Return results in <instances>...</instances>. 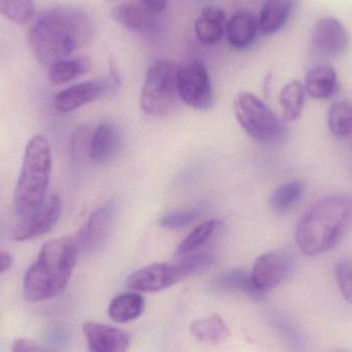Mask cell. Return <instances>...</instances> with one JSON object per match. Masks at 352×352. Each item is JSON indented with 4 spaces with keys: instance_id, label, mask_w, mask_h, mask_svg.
I'll list each match as a JSON object with an SVG mask.
<instances>
[{
    "instance_id": "1",
    "label": "cell",
    "mask_w": 352,
    "mask_h": 352,
    "mask_svg": "<svg viewBox=\"0 0 352 352\" xmlns=\"http://www.w3.org/2000/svg\"><path fill=\"white\" fill-rule=\"evenodd\" d=\"M94 33V22L86 10L61 6L39 16L29 29L27 41L37 61L51 66L88 45Z\"/></svg>"
},
{
    "instance_id": "4",
    "label": "cell",
    "mask_w": 352,
    "mask_h": 352,
    "mask_svg": "<svg viewBox=\"0 0 352 352\" xmlns=\"http://www.w3.org/2000/svg\"><path fill=\"white\" fill-rule=\"evenodd\" d=\"M51 173L52 152L49 141L45 136L36 134L27 143L14 188V211L21 218L28 216L43 204Z\"/></svg>"
},
{
    "instance_id": "8",
    "label": "cell",
    "mask_w": 352,
    "mask_h": 352,
    "mask_svg": "<svg viewBox=\"0 0 352 352\" xmlns=\"http://www.w3.org/2000/svg\"><path fill=\"white\" fill-rule=\"evenodd\" d=\"M61 214L62 200L58 194H53L34 212L23 217L12 233V239L26 242L47 235L57 225Z\"/></svg>"
},
{
    "instance_id": "16",
    "label": "cell",
    "mask_w": 352,
    "mask_h": 352,
    "mask_svg": "<svg viewBox=\"0 0 352 352\" xmlns=\"http://www.w3.org/2000/svg\"><path fill=\"white\" fill-rule=\"evenodd\" d=\"M258 21L252 12L241 10L236 12L226 25V34L230 45L236 49L250 47L258 33Z\"/></svg>"
},
{
    "instance_id": "9",
    "label": "cell",
    "mask_w": 352,
    "mask_h": 352,
    "mask_svg": "<svg viewBox=\"0 0 352 352\" xmlns=\"http://www.w3.org/2000/svg\"><path fill=\"white\" fill-rule=\"evenodd\" d=\"M117 206L109 202L99 207L87 219L76 236L78 250L84 253H92L98 250L109 239L115 225Z\"/></svg>"
},
{
    "instance_id": "22",
    "label": "cell",
    "mask_w": 352,
    "mask_h": 352,
    "mask_svg": "<svg viewBox=\"0 0 352 352\" xmlns=\"http://www.w3.org/2000/svg\"><path fill=\"white\" fill-rule=\"evenodd\" d=\"M91 68L92 62L89 57L60 60L50 66L49 80L55 85L67 84L88 74Z\"/></svg>"
},
{
    "instance_id": "20",
    "label": "cell",
    "mask_w": 352,
    "mask_h": 352,
    "mask_svg": "<svg viewBox=\"0 0 352 352\" xmlns=\"http://www.w3.org/2000/svg\"><path fill=\"white\" fill-rule=\"evenodd\" d=\"M293 8L294 0H266L258 17V28L266 34L276 33L287 24Z\"/></svg>"
},
{
    "instance_id": "29",
    "label": "cell",
    "mask_w": 352,
    "mask_h": 352,
    "mask_svg": "<svg viewBox=\"0 0 352 352\" xmlns=\"http://www.w3.org/2000/svg\"><path fill=\"white\" fill-rule=\"evenodd\" d=\"M111 17L118 24L131 31H138L144 26V14L140 8L131 4H121L111 10Z\"/></svg>"
},
{
    "instance_id": "12",
    "label": "cell",
    "mask_w": 352,
    "mask_h": 352,
    "mask_svg": "<svg viewBox=\"0 0 352 352\" xmlns=\"http://www.w3.org/2000/svg\"><path fill=\"white\" fill-rule=\"evenodd\" d=\"M180 280L175 265L153 264L132 273L126 281L128 289L138 293H158Z\"/></svg>"
},
{
    "instance_id": "18",
    "label": "cell",
    "mask_w": 352,
    "mask_h": 352,
    "mask_svg": "<svg viewBox=\"0 0 352 352\" xmlns=\"http://www.w3.org/2000/svg\"><path fill=\"white\" fill-rule=\"evenodd\" d=\"M227 14L221 8L206 6L195 23L197 39L205 45H214L221 39L225 30Z\"/></svg>"
},
{
    "instance_id": "11",
    "label": "cell",
    "mask_w": 352,
    "mask_h": 352,
    "mask_svg": "<svg viewBox=\"0 0 352 352\" xmlns=\"http://www.w3.org/2000/svg\"><path fill=\"white\" fill-rule=\"evenodd\" d=\"M289 267V258L281 252H268L258 256L250 273L254 289L264 295L278 287L287 278Z\"/></svg>"
},
{
    "instance_id": "3",
    "label": "cell",
    "mask_w": 352,
    "mask_h": 352,
    "mask_svg": "<svg viewBox=\"0 0 352 352\" xmlns=\"http://www.w3.org/2000/svg\"><path fill=\"white\" fill-rule=\"evenodd\" d=\"M76 240L62 237L43 244L23 280V293L29 303H38L61 293L78 264Z\"/></svg>"
},
{
    "instance_id": "7",
    "label": "cell",
    "mask_w": 352,
    "mask_h": 352,
    "mask_svg": "<svg viewBox=\"0 0 352 352\" xmlns=\"http://www.w3.org/2000/svg\"><path fill=\"white\" fill-rule=\"evenodd\" d=\"M177 89L180 101L194 109L206 111L214 103L210 78L206 68L200 61H192L179 66Z\"/></svg>"
},
{
    "instance_id": "23",
    "label": "cell",
    "mask_w": 352,
    "mask_h": 352,
    "mask_svg": "<svg viewBox=\"0 0 352 352\" xmlns=\"http://www.w3.org/2000/svg\"><path fill=\"white\" fill-rule=\"evenodd\" d=\"M305 86L300 81H291L281 89L279 103L287 121L294 122L301 117L305 105Z\"/></svg>"
},
{
    "instance_id": "21",
    "label": "cell",
    "mask_w": 352,
    "mask_h": 352,
    "mask_svg": "<svg viewBox=\"0 0 352 352\" xmlns=\"http://www.w3.org/2000/svg\"><path fill=\"white\" fill-rule=\"evenodd\" d=\"M144 299L138 291L123 293L113 298L109 306V315L118 324H127L142 316Z\"/></svg>"
},
{
    "instance_id": "28",
    "label": "cell",
    "mask_w": 352,
    "mask_h": 352,
    "mask_svg": "<svg viewBox=\"0 0 352 352\" xmlns=\"http://www.w3.org/2000/svg\"><path fill=\"white\" fill-rule=\"evenodd\" d=\"M34 12L32 0H0V14L14 24H26Z\"/></svg>"
},
{
    "instance_id": "32",
    "label": "cell",
    "mask_w": 352,
    "mask_h": 352,
    "mask_svg": "<svg viewBox=\"0 0 352 352\" xmlns=\"http://www.w3.org/2000/svg\"><path fill=\"white\" fill-rule=\"evenodd\" d=\"M92 134V130L88 126H80L72 132V140H70V152L74 158H82L86 155L89 156Z\"/></svg>"
},
{
    "instance_id": "27",
    "label": "cell",
    "mask_w": 352,
    "mask_h": 352,
    "mask_svg": "<svg viewBox=\"0 0 352 352\" xmlns=\"http://www.w3.org/2000/svg\"><path fill=\"white\" fill-rule=\"evenodd\" d=\"M328 125L333 136L346 138L352 134V105L347 101H337L331 107Z\"/></svg>"
},
{
    "instance_id": "30",
    "label": "cell",
    "mask_w": 352,
    "mask_h": 352,
    "mask_svg": "<svg viewBox=\"0 0 352 352\" xmlns=\"http://www.w3.org/2000/svg\"><path fill=\"white\" fill-rule=\"evenodd\" d=\"M213 262H214V256L212 254L197 253L194 256H186L184 260H179L175 265L182 280L194 273L208 268Z\"/></svg>"
},
{
    "instance_id": "2",
    "label": "cell",
    "mask_w": 352,
    "mask_h": 352,
    "mask_svg": "<svg viewBox=\"0 0 352 352\" xmlns=\"http://www.w3.org/2000/svg\"><path fill=\"white\" fill-rule=\"evenodd\" d=\"M351 225L352 198L327 196L310 207L300 219L296 242L305 256H320L336 247Z\"/></svg>"
},
{
    "instance_id": "25",
    "label": "cell",
    "mask_w": 352,
    "mask_h": 352,
    "mask_svg": "<svg viewBox=\"0 0 352 352\" xmlns=\"http://www.w3.org/2000/svg\"><path fill=\"white\" fill-rule=\"evenodd\" d=\"M219 227V221L217 219H211V220L201 223L198 227H195L186 236V239L179 244L176 250V254L178 256H186L196 251L210 240Z\"/></svg>"
},
{
    "instance_id": "35",
    "label": "cell",
    "mask_w": 352,
    "mask_h": 352,
    "mask_svg": "<svg viewBox=\"0 0 352 352\" xmlns=\"http://www.w3.org/2000/svg\"><path fill=\"white\" fill-rule=\"evenodd\" d=\"M142 4L153 14L162 12L166 8L167 0H142Z\"/></svg>"
},
{
    "instance_id": "36",
    "label": "cell",
    "mask_w": 352,
    "mask_h": 352,
    "mask_svg": "<svg viewBox=\"0 0 352 352\" xmlns=\"http://www.w3.org/2000/svg\"><path fill=\"white\" fill-rule=\"evenodd\" d=\"M12 258L6 252L0 251V274L6 272L12 267Z\"/></svg>"
},
{
    "instance_id": "31",
    "label": "cell",
    "mask_w": 352,
    "mask_h": 352,
    "mask_svg": "<svg viewBox=\"0 0 352 352\" xmlns=\"http://www.w3.org/2000/svg\"><path fill=\"white\" fill-rule=\"evenodd\" d=\"M201 210L199 208L176 211L161 217L159 225L167 229H182L192 225L196 219L199 218Z\"/></svg>"
},
{
    "instance_id": "19",
    "label": "cell",
    "mask_w": 352,
    "mask_h": 352,
    "mask_svg": "<svg viewBox=\"0 0 352 352\" xmlns=\"http://www.w3.org/2000/svg\"><path fill=\"white\" fill-rule=\"evenodd\" d=\"M190 332L199 342L208 345L221 344L231 335L227 322L219 314L195 320L190 324Z\"/></svg>"
},
{
    "instance_id": "34",
    "label": "cell",
    "mask_w": 352,
    "mask_h": 352,
    "mask_svg": "<svg viewBox=\"0 0 352 352\" xmlns=\"http://www.w3.org/2000/svg\"><path fill=\"white\" fill-rule=\"evenodd\" d=\"M43 351H45V349L39 346L37 343L24 338L18 339V340L14 341L12 347V352H39Z\"/></svg>"
},
{
    "instance_id": "14",
    "label": "cell",
    "mask_w": 352,
    "mask_h": 352,
    "mask_svg": "<svg viewBox=\"0 0 352 352\" xmlns=\"http://www.w3.org/2000/svg\"><path fill=\"white\" fill-rule=\"evenodd\" d=\"M107 84L105 80H93L72 85L56 95V110L62 114L76 111L101 96L107 91Z\"/></svg>"
},
{
    "instance_id": "33",
    "label": "cell",
    "mask_w": 352,
    "mask_h": 352,
    "mask_svg": "<svg viewBox=\"0 0 352 352\" xmlns=\"http://www.w3.org/2000/svg\"><path fill=\"white\" fill-rule=\"evenodd\" d=\"M335 276L343 298L352 304V262L337 265Z\"/></svg>"
},
{
    "instance_id": "6",
    "label": "cell",
    "mask_w": 352,
    "mask_h": 352,
    "mask_svg": "<svg viewBox=\"0 0 352 352\" xmlns=\"http://www.w3.org/2000/svg\"><path fill=\"white\" fill-rule=\"evenodd\" d=\"M234 112L244 132L258 142L274 143L283 136V123L276 114L252 93L237 95Z\"/></svg>"
},
{
    "instance_id": "24",
    "label": "cell",
    "mask_w": 352,
    "mask_h": 352,
    "mask_svg": "<svg viewBox=\"0 0 352 352\" xmlns=\"http://www.w3.org/2000/svg\"><path fill=\"white\" fill-rule=\"evenodd\" d=\"M212 287L217 291H239L256 300H261L263 297V293L254 289L250 274L240 269L227 271L219 275L212 281Z\"/></svg>"
},
{
    "instance_id": "26",
    "label": "cell",
    "mask_w": 352,
    "mask_h": 352,
    "mask_svg": "<svg viewBox=\"0 0 352 352\" xmlns=\"http://www.w3.org/2000/svg\"><path fill=\"white\" fill-rule=\"evenodd\" d=\"M304 190L305 186L301 181H291L283 184L271 196L270 206L276 212H287L300 202Z\"/></svg>"
},
{
    "instance_id": "15",
    "label": "cell",
    "mask_w": 352,
    "mask_h": 352,
    "mask_svg": "<svg viewBox=\"0 0 352 352\" xmlns=\"http://www.w3.org/2000/svg\"><path fill=\"white\" fill-rule=\"evenodd\" d=\"M120 136L113 124H99L93 130L89 157L96 165H104L115 156L119 149Z\"/></svg>"
},
{
    "instance_id": "17",
    "label": "cell",
    "mask_w": 352,
    "mask_h": 352,
    "mask_svg": "<svg viewBox=\"0 0 352 352\" xmlns=\"http://www.w3.org/2000/svg\"><path fill=\"white\" fill-rule=\"evenodd\" d=\"M306 91L314 99H329L338 93L339 79L336 70L328 65L316 66L306 74Z\"/></svg>"
},
{
    "instance_id": "13",
    "label": "cell",
    "mask_w": 352,
    "mask_h": 352,
    "mask_svg": "<svg viewBox=\"0 0 352 352\" xmlns=\"http://www.w3.org/2000/svg\"><path fill=\"white\" fill-rule=\"evenodd\" d=\"M82 333L89 349L94 352H124L128 351L131 342L125 331L98 322H85Z\"/></svg>"
},
{
    "instance_id": "10",
    "label": "cell",
    "mask_w": 352,
    "mask_h": 352,
    "mask_svg": "<svg viewBox=\"0 0 352 352\" xmlns=\"http://www.w3.org/2000/svg\"><path fill=\"white\" fill-rule=\"evenodd\" d=\"M351 35L346 27L333 17L318 20L312 33V48L324 57H337L346 51Z\"/></svg>"
},
{
    "instance_id": "5",
    "label": "cell",
    "mask_w": 352,
    "mask_h": 352,
    "mask_svg": "<svg viewBox=\"0 0 352 352\" xmlns=\"http://www.w3.org/2000/svg\"><path fill=\"white\" fill-rule=\"evenodd\" d=\"M178 70L179 66L169 60H158L150 66L140 94V107L146 115L166 117L175 111L180 99Z\"/></svg>"
}]
</instances>
